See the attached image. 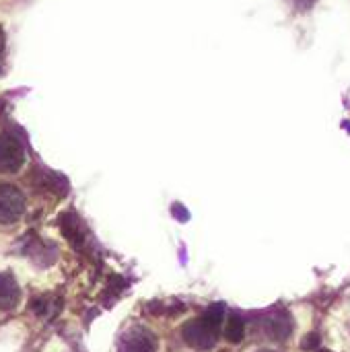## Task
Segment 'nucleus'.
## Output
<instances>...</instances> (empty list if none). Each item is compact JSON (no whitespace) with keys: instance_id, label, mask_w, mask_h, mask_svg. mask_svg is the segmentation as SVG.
Instances as JSON below:
<instances>
[{"instance_id":"obj_1","label":"nucleus","mask_w":350,"mask_h":352,"mask_svg":"<svg viewBox=\"0 0 350 352\" xmlns=\"http://www.w3.org/2000/svg\"><path fill=\"white\" fill-rule=\"evenodd\" d=\"M225 322V307L221 303L210 305L200 318H194L182 326V338L186 344L198 351H208L217 344Z\"/></svg>"},{"instance_id":"obj_2","label":"nucleus","mask_w":350,"mask_h":352,"mask_svg":"<svg viewBox=\"0 0 350 352\" xmlns=\"http://www.w3.org/2000/svg\"><path fill=\"white\" fill-rule=\"evenodd\" d=\"M25 212V196L12 184H0V225H14Z\"/></svg>"},{"instance_id":"obj_3","label":"nucleus","mask_w":350,"mask_h":352,"mask_svg":"<svg viewBox=\"0 0 350 352\" xmlns=\"http://www.w3.org/2000/svg\"><path fill=\"white\" fill-rule=\"evenodd\" d=\"M25 163V148L21 140L8 132H0V173H14Z\"/></svg>"},{"instance_id":"obj_4","label":"nucleus","mask_w":350,"mask_h":352,"mask_svg":"<svg viewBox=\"0 0 350 352\" xmlns=\"http://www.w3.org/2000/svg\"><path fill=\"white\" fill-rule=\"evenodd\" d=\"M159 342L157 336L140 326L128 328L120 340H118V352H157Z\"/></svg>"},{"instance_id":"obj_5","label":"nucleus","mask_w":350,"mask_h":352,"mask_svg":"<svg viewBox=\"0 0 350 352\" xmlns=\"http://www.w3.org/2000/svg\"><path fill=\"white\" fill-rule=\"evenodd\" d=\"M262 328L270 336V340H285L293 332V324L287 311H274L266 316V320L262 322Z\"/></svg>"},{"instance_id":"obj_6","label":"nucleus","mask_w":350,"mask_h":352,"mask_svg":"<svg viewBox=\"0 0 350 352\" xmlns=\"http://www.w3.org/2000/svg\"><path fill=\"white\" fill-rule=\"evenodd\" d=\"M21 299V289L10 272H0V311L12 309Z\"/></svg>"},{"instance_id":"obj_7","label":"nucleus","mask_w":350,"mask_h":352,"mask_svg":"<svg viewBox=\"0 0 350 352\" xmlns=\"http://www.w3.org/2000/svg\"><path fill=\"white\" fill-rule=\"evenodd\" d=\"M225 338L231 344H239L245 338V322L241 320V316L231 314L227 324H225Z\"/></svg>"},{"instance_id":"obj_8","label":"nucleus","mask_w":350,"mask_h":352,"mask_svg":"<svg viewBox=\"0 0 350 352\" xmlns=\"http://www.w3.org/2000/svg\"><path fill=\"white\" fill-rule=\"evenodd\" d=\"M171 212H173V217H175L177 221H182V223L190 219V212H188L186 208H182V204H173Z\"/></svg>"},{"instance_id":"obj_9","label":"nucleus","mask_w":350,"mask_h":352,"mask_svg":"<svg viewBox=\"0 0 350 352\" xmlns=\"http://www.w3.org/2000/svg\"><path fill=\"white\" fill-rule=\"evenodd\" d=\"M318 344H320V336H318V334H309V336H307V340H303V344H301V346H303L305 351H311V349H314V346H318Z\"/></svg>"},{"instance_id":"obj_10","label":"nucleus","mask_w":350,"mask_h":352,"mask_svg":"<svg viewBox=\"0 0 350 352\" xmlns=\"http://www.w3.org/2000/svg\"><path fill=\"white\" fill-rule=\"evenodd\" d=\"M291 2H293L299 10H307V8H311V6H314V2H316V0H291Z\"/></svg>"},{"instance_id":"obj_11","label":"nucleus","mask_w":350,"mask_h":352,"mask_svg":"<svg viewBox=\"0 0 350 352\" xmlns=\"http://www.w3.org/2000/svg\"><path fill=\"white\" fill-rule=\"evenodd\" d=\"M258 352H274V351H258Z\"/></svg>"},{"instance_id":"obj_12","label":"nucleus","mask_w":350,"mask_h":352,"mask_svg":"<svg viewBox=\"0 0 350 352\" xmlns=\"http://www.w3.org/2000/svg\"><path fill=\"white\" fill-rule=\"evenodd\" d=\"M0 50H2V39H0Z\"/></svg>"},{"instance_id":"obj_13","label":"nucleus","mask_w":350,"mask_h":352,"mask_svg":"<svg viewBox=\"0 0 350 352\" xmlns=\"http://www.w3.org/2000/svg\"><path fill=\"white\" fill-rule=\"evenodd\" d=\"M318 352H332V351H318Z\"/></svg>"}]
</instances>
